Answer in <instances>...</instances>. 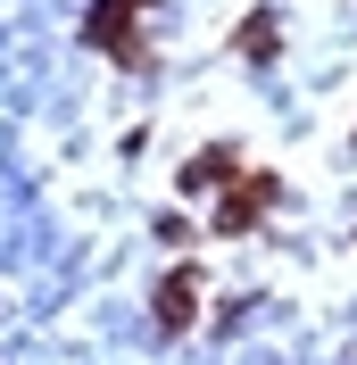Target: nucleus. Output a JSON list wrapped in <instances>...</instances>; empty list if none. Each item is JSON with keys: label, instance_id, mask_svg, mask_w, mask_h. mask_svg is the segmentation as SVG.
<instances>
[{"label": "nucleus", "instance_id": "obj_1", "mask_svg": "<svg viewBox=\"0 0 357 365\" xmlns=\"http://www.w3.org/2000/svg\"><path fill=\"white\" fill-rule=\"evenodd\" d=\"M200 316V274H166L158 282V332H183Z\"/></svg>", "mask_w": 357, "mask_h": 365}, {"label": "nucleus", "instance_id": "obj_2", "mask_svg": "<svg viewBox=\"0 0 357 365\" xmlns=\"http://www.w3.org/2000/svg\"><path fill=\"white\" fill-rule=\"evenodd\" d=\"M216 182H233V150H200L183 166V191H216Z\"/></svg>", "mask_w": 357, "mask_h": 365}, {"label": "nucleus", "instance_id": "obj_3", "mask_svg": "<svg viewBox=\"0 0 357 365\" xmlns=\"http://www.w3.org/2000/svg\"><path fill=\"white\" fill-rule=\"evenodd\" d=\"M241 50H249V58H274V17H266V9L241 25Z\"/></svg>", "mask_w": 357, "mask_h": 365}]
</instances>
